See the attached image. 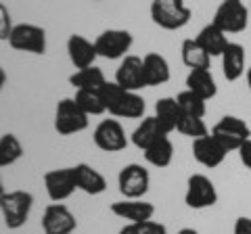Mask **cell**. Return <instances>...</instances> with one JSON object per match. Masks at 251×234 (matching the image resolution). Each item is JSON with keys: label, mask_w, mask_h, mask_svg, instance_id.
<instances>
[{"label": "cell", "mask_w": 251, "mask_h": 234, "mask_svg": "<svg viewBox=\"0 0 251 234\" xmlns=\"http://www.w3.org/2000/svg\"><path fill=\"white\" fill-rule=\"evenodd\" d=\"M195 40L201 44V48L205 50L211 59H214V57H222V52L226 50V46L230 44L228 34H224L218 25H214V23H207V25H203L199 29V34H197Z\"/></svg>", "instance_id": "22"}, {"label": "cell", "mask_w": 251, "mask_h": 234, "mask_svg": "<svg viewBox=\"0 0 251 234\" xmlns=\"http://www.w3.org/2000/svg\"><path fill=\"white\" fill-rule=\"evenodd\" d=\"M44 188L46 194L52 203H63L67 201L72 194L77 190L75 186V174H74V167H61V169H50L46 171L44 178Z\"/></svg>", "instance_id": "12"}, {"label": "cell", "mask_w": 251, "mask_h": 234, "mask_svg": "<svg viewBox=\"0 0 251 234\" xmlns=\"http://www.w3.org/2000/svg\"><path fill=\"white\" fill-rule=\"evenodd\" d=\"M232 234H251V217L247 215L237 217L232 226Z\"/></svg>", "instance_id": "34"}, {"label": "cell", "mask_w": 251, "mask_h": 234, "mask_svg": "<svg viewBox=\"0 0 251 234\" xmlns=\"http://www.w3.org/2000/svg\"><path fill=\"white\" fill-rule=\"evenodd\" d=\"M113 82L117 86H122L124 90H132V92H138V90L147 88L145 71H143V57H136V54L124 57L120 67L115 69V80Z\"/></svg>", "instance_id": "15"}, {"label": "cell", "mask_w": 251, "mask_h": 234, "mask_svg": "<svg viewBox=\"0 0 251 234\" xmlns=\"http://www.w3.org/2000/svg\"><path fill=\"white\" fill-rule=\"evenodd\" d=\"M117 234H168L166 224L149 220V222H138V224H126Z\"/></svg>", "instance_id": "32"}, {"label": "cell", "mask_w": 251, "mask_h": 234, "mask_svg": "<svg viewBox=\"0 0 251 234\" xmlns=\"http://www.w3.org/2000/svg\"><path fill=\"white\" fill-rule=\"evenodd\" d=\"M251 11L243 4V0H222L214 13L211 23L218 25L224 34H241L249 25Z\"/></svg>", "instance_id": "5"}, {"label": "cell", "mask_w": 251, "mask_h": 234, "mask_svg": "<svg viewBox=\"0 0 251 234\" xmlns=\"http://www.w3.org/2000/svg\"><path fill=\"white\" fill-rule=\"evenodd\" d=\"M186 90L195 92L197 96L205 100H211L218 94V84L209 69H193L186 75Z\"/></svg>", "instance_id": "23"}, {"label": "cell", "mask_w": 251, "mask_h": 234, "mask_svg": "<svg viewBox=\"0 0 251 234\" xmlns=\"http://www.w3.org/2000/svg\"><path fill=\"white\" fill-rule=\"evenodd\" d=\"M105 100V109L109 115L120 119H143L147 113V103L138 92L124 90L115 82H107L100 90Z\"/></svg>", "instance_id": "1"}, {"label": "cell", "mask_w": 251, "mask_h": 234, "mask_svg": "<svg viewBox=\"0 0 251 234\" xmlns=\"http://www.w3.org/2000/svg\"><path fill=\"white\" fill-rule=\"evenodd\" d=\"M178 107L180 111H182V115H193V117H205L207 113V100L197 96L195 92L191 90H182L178 92Z\"/></svg>", "instance_id": "30"}, {"label": "cell", "mask_w": 251, "mask_h": 234, "mask_svg": "<svg viewBox=\"0 0 251 234\" xmlns=\"http://www.w3.org/2000/svg\"><path fill=\"white\" fill-rule=\"evenodd\" d=\"M180 57H182V63L188 67V71H193V69H209L211 65V57L201 48V44L195 38H186L182 42Z\"/></svg>", "instance_id": "27"}, {"label": "cell", "mask_w": 251, "mask_h": 234, "mask_svg": "<svg viewBox=\"0 0 251 234\" xmlns=\"http://www.w3.org/2000/svg\"><path fill=\"white\" fill-rule=\"evenodd\" d=\"M151 186V174L140 163H128L117 174V190L124 199H145Z\"/></svg>", "instance_id": "7"}, {"label": "cell", "mask_w": 251, "mask_h": 234, "mask_svg": "<svg viewBox=\"0 0 251 234\" xmlns=\"http://www.w3.org/2000/svg\"><path fill=\"white\" fill-rule=\"evenodd\" d=\"M67 57H69V63L77 71V69L92 67L99 54H97V48H94V42H90L88 38H84L80 34H72L67 38Z\"/></svg>", "instance_id": "17"}, {"label": "cell", "mask_w": 251, "mask_h": 234, "mask_svg": "<svg viewBox=\"0 0 251 234\" xmlns=\"http://www.w3.org/2000/svg\"><path fill=\"white\" fill-rule=\"evenodd\" d=\"M23 157V144L15 134L0 136V169L15 165Z\"/></svg>", "instance_id": "29"}, {"label": "cell", "mask_w": 251, "mask_h": 234, "mask_svg": "<svg viewBox=\"0 0 251 234\" xmlns=\"http://www.w3.org/2000/svg\"><path fill=\"white\" fill-rule=\"evenodd\" d=\"M155 117L168 134L176 132L178 121H180V117H182V111H180V107H178L176 96H163V98L157 100L155 103Z\"/></svg>", "instance_id": "24"}, {"label": "cell", "mask_w": 251, "mask_h": 234, "mask_svg": "<svg viewBox=\"0 0 251 234\" xmlns=\"http://www.w3.org/2000/svg\"><path fill=\"white\" fill-rule=\"evenodd\" d=\"M220 59H222V73L226 82H237L243 77V73H247V54L243 44L230 42Z\"/></svg>", "instance_id": "18"}, {"label": "cell", "mask_w": 251, "mask_h": 234, "mask_svg": "<svg viewBox=\"0 0 251 234\" xmlns=\"http://www.w3.org/2000/svg\"><path fill=\"white\" fill-rule=\"evenodd\" d=\"M211 136H216L220 142L226 146V151H239L241 144L251 138V128L245 119L237 115H224L214 128H211Z\"/></svg>", "instance_id": "9"}, {"label": "cell", "mask_w": 251, "mask_h": 234, "mask_svg": "<svg viewBox=\"0 0 251 234\" xmlns=\"http://www.w3.org/2000/svg\"><path fill=\"white\" fill-rule=\"evenodd\" d=\"M6 190H4V182H2V178H0V197H2Z\"/></svg>", "instance_id": "39"}, {"label": "cell", "mask_w": 251, "mask_h": 234, "mask_svg": "<svg viewBox=\"0 0 251 234\" xmlns=\"http://www.w3.org/2000/svg\"><path fill=\"white\" fill-rule=\"evenodd\" d=\"M13 19H11V13H9V6L4 2H0V40L9 42V36L13 32Z\"/></svg>", "instance_id": "33"}, {"label": "cell", "mask_w": 251, "mask_h": 234, "mask_svg": "<svg viewBox=\"0 0 251 234\" xmlns=\"http://www.w3.org/2000/svg\"><path fill=\"white\" fill-rule=\"evenodd\" d=\"M90 126V117L86 115L72 98H61L54 109V132L61 136L80 134Z\"/></svg>", "instance_id": "4"}, {"label": "cell", "mask_w": 251, "mask_h": 234, "mask_svg": "<svg viewBox=\"0 0 251 234\" xmlns=\"http://www.w3.org/2000/svg\"><path fill=\"white\" fill-rule=\"evenodd\" d=\"M92 2H100V0H92Z\"/></svg>", "instance_id": "40"}, {"label": "cell", "mask_w": 251, "mask_h": 234, "mask_svg": "<svg viewBox=\"0 0 251 234\" xmlns=\"http://www.w3.org/2000/svg\"><path fill=\"white\" fill-rule=\"evenodd\" d=\"M176 132H180L182 136H188V138H193V140H197L201 136H207L209 134L205 121H203V117H193V115H182V117H180Z\"/></svg>", "instance_id": "31"}, {"label": "cell", "mask_w": 251, "mask_h": 234, "mask_svg": "<svg viewBox=\"0 0 251 234\" xmlns=\"http://www.w3.org/2000/svg\"><path fill=\"white\" fill-rule=\"evenodd\" d=\"M69 84L75 90H103V86L107 84V77L103 73V69L92 65L86 69H77L69 75Z\"/></svg>", "instance_id": "26"}, {"label": "cell", "mask_w": 251, "mask_h": 234, "mask_svg": "<svg viewBox=\"0 0 251 234\" xmlns=\"http://www.w3.org/2000/svg\"><path fill=\"white\" fill-rule=\"evenodd\" d=\"M245 77H247V86H249V92H251V67H247Z\"/></svg>", "instance_id": "38"}, {"label": "cell", "mask_w": 251, "mask_h": 234, "mask_svg": "<svg viewBox=\"0 0 251 234\" xmlns=\"http://www.w3.org/2000/svg\"><path fill=\"white\" fill-rule=\"evenodd\" d=\"M13 50L29 54H46V29L34 23H17L9 36Z\"/></svg>", "instance_id": "10"}, {"label": "cell", "mask_w": 251, "mask_h": 234, "mask_svg": "<svg viewBox=\"0 0 251 234\" xmlns=\"http://www.w3.org/2000/svg\"><path fill=\"white\" fill-rule=\"evenodd\" d=\"M40 226L44 234H72L77 228V220L67 205H63V203H50L44 209Z\"/></svg>", "instance_id": "13"}, {"label": "cell", "mask_w": 251, "mask_h": 234, "mask_svg": "<svg viewBox=\"0 0 251 234\" xmlns=\"http://www.w3.org/2000/svg\"><path fill=\"white\" fill-rule=\"evenodd\" d=\"M184 203H186L188 209H195V211L214 207L218 203L216 184L211 182L205 174H191L186 180Z\"/></svg>", "instance_id": "8"}, {"label": "cell", "mask_w": 251, "mask_h": 234, "mask_svg": "<svg viewBox=\"0 0 251 234\" xmlns=\"http://www.w3.org/2000/svg\"><path fill=\"white\" fill-rule=\"evenodd\" d=\"M166 136H170L166 130L161 128V123L157 121V117L155 115H145L143 119H140V123L134 128V132L130 134V142L136 146V149H140V151H145V149H149L153 142H157L159 138H166Z\"/></svg>", "instance_id": "19"}, {"label": "cell", "mask_w": 251, "mask_h": 234, "mask_svg": "<svg viewBox=\"0 0 251 234\" xmlns=\"http://www.w3.org/2000/svg\"><path fill=\"white\" fill-rule=\"evenodd\" d=\"M74 100H75V105L80 107L88 117L107 113L105 100H103V94H100V90H75Z\"/></svg>", "instance_id": "28"}, {"label": "cell", "mask_w": 251, "mask_h": 234, "mask_svg": "<svg viewBox=\"0 0 251 234\" xmlns=\"http://www.w3.org/2000/svg\"><path fill=\"white\" fill-rule=\"evenodd\" d=\"M4 84H6V71H4L2 67H0V90L4 88Z\"/></svg>", "instance_id": "36"}, {"label": "cell", "mask_w": 251, "mask_h": 234, "mask_svg": "<svg viewBox=\"0 0 251 234\" xmlns=\"http://www.w3.org/2000/svg\"><path fill=\"white\" fill-rule=\"evenodd\" d=\"M109 211L117 215L120 220H126L128 224H138V222H149L155 215V205L145 199H122L111 203Z\"/></svg>", "instance_id": "16"}, {"label": "cell", "mask_w": 251, "mask_h": 234, "mask_svg": "<svg viewBox=\"0 0 251 234\" xmlns=\"http://www.w3.org/2000/svg\"><path fill=\"white\" fill-rule=\"evenodd\" d=\"M249 11H251V6H249Z\"/></svg>", "instance_id": "41"}, {"label": "cell", "mask_w": 251, "mask_h": 234, "mask_svg": "<svg viewBox=\"0 0 251 234\" xmlns=\"http://www.w3.org/2000/svg\"><path fill=\"white\" fill-rule=\"evenodd\" d=\"M237 153H239V159H241L243 165H245L247 169H251V138L241 144V149Z\"/></svg>", "instance_id": "35"}, {"label": "cell", "mask_w": 251, "mask_h": 234, "mask_svg": "<svg viewBox=\"0 0 251 234\" xmlns=\"http://www.w3.org/2000/svg\"><path fill=\"white\" fill-rule=\"evenodd\" d=\"M34 207V194L27 190H6L0 197V213L9 230H19L29 220Z\"/></svg>", "instance_id": "2"}, {"label": "cell", "mask_w": 251, "mask_h": 234, "mask_svg": "<svg viewBox=\"0 0 251 234\" xmlns=\"http://www.w3.org/2000/svg\"><path fill=\"white\" fill-rule=\"evenodd\" d=\"M92 140L97 149L105 153H120L126 151L130 144V138L126 136L124 126L117 119H103L92 132Z\"/></svg>", "instance_id": "11"}, {"label": "cell", "mask_w": 251, "mask_h": 234, "mask_svg": "<svg viewBox=\"0 0 251 234\" xmlns=\"http://www.w3.org/2000/svg\"><path fill=\"white\" fill-rule=\"evenodd\" d=\"M226 155H228L226 146L220 142L216 136H211V132L207 136H201L197 140H193V157L199 165L207 167V169H214L218 165H222Z\"/></svg>", "instance_id": "14"}, {"label": "cell", "mask_w": 251, "mask_h": 234, "mask_svg": "<svg viewBox=\"0 0 251 234\" xmlns=\"http://www.w3.org/2000/svg\"><path fill=\"white\" fill-rule=\"evenodd\" d=\"M143 155H145V161L149 165H153L157 169L170 167L172 161H174V144H172L170 136L159 138L157 142H153L149 146V149H145Z\"/></svg>", "instance_id": "25"}, {"label": "cell", "mask_w": 251, "mask_h": 234, "mask_svg": "<svg viewBox=\"0 0 251 234\" xmlns=\"http://www.w3.org/2000/svg\"><path fill=\"white\" fill-rule=\"evenodd\" d=\"M176 234H199V232L195 230V228H180Z\"/></svg>", "instance_id": "37"}, {"label": "cell", "mask_w": 251, "mask_h": 234, "mask_svg": "<svg viewBox=\"0 0 251 234\" xmlns=\"http://www.w3.org/2000/svg\"><path fill=\"white\" fill-rule=\"evenodd\" d=\"M74 174H75V186L77 190H82L90 197L103 194L107 190V180L99 169H94L88 163H75L74 165Z\"/></svg>", "instance_id": "20"}, {"label": "cell", "mask_w": 251, "mask_h": 234, "mask_svg": "<svg viewBox=\"0 0 251 234\" xmlns=\"http://www.w3.org/2000/svg\"><path fill=\"white\" fill-rule=\"evenodd\" d=\"M193 11L184 0H153L151 2V19L166 32H176L188 25Z\"/></svg>", "instance_id": "3"}, {"label": "cell", "mask_w": 251, "mask_h": 234, "mask_svg": "<svg viewBox=\"0 0 251 234\" xmlns=\"http://www.w3.org/2000/svg\"><path fill=\"white\" fill-rule=\"evenodd\" d=\"M132 44H134V36H132L128 29H117V27L105 29V32H100L94 38L97 54L107 61H117V59L128 57Z\"/></svg>", "instance_id": "6"}, {"label": "cell", "mask_w": 251, "mask_h": 234, "mask_svg": "<svg viewBox=\"0 0 251 234\" xmlns=\"http://www.w3.org/2000/svg\"><path fill=\"white\" fill-rule=\"evenodd\" d=\"M143 71H145L147 88L168 84L170 77H172V69H170L168 59L159 52H147L145 54L143 57Z\"/></svg>", "instance_id": "21"}]
</instances>
